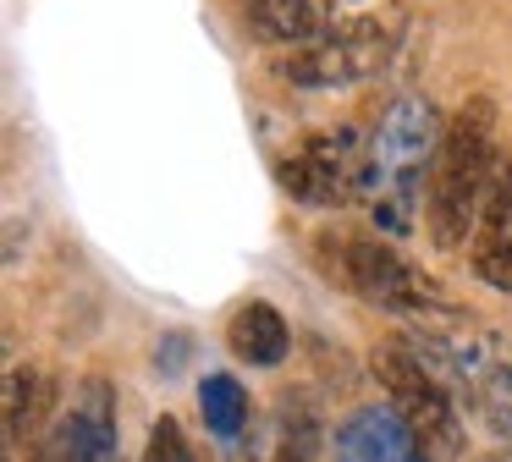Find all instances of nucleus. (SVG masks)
Segmentation results:
<instances>
[{
    "label": "nucleus",
    "mask_w": 512,
    "mask_h": 462,
    "mask_svg": "<svg viewBox=\"0 0 512 462\" xmlns=\"http://www.w3.org/2000/svg\"><path fill=\"white\" fill-rule=\"evenodd\" d=\"M226 347L243 363H254V369H276L292 347V330H287L276 303H243L226 319Z\"/></svg>",
    "instance_id": "9"
},
{
    "label": "nucleus",
    "mask_w": 512,
    "mask_h": 462,
    "mask_svg": "<svg viewBox=\"0 0 512 462\" xmlns=\"http://www.w3.org/2000/svg\"><path fill=\"white\" fill-rule=\"evenodd\" d=\"M34 462H78V446H72V424H67V418H56L50 435H39Z\"/></svg>",
    "instance_id": "15"
},
{
    "label": "nucleus",
    "mask_w": 512,
    "mask_h": 462,
    "mask_svg": "<svg viewBox=\"0 0 512 462\" xmlns=\"http://www.w3.org/2000/svg\"><path fill=\"white\" fill-rule=\"evenodd\" d=\"M160 347H166V352H155V363H160V369H177V363H182V352H188V336H166V341H160Z\"/></svg>",
    "instance_id": "16"
},
{
    "label": "nucleus",
    "mask_w": 512,
    "mask_h": 462,
    "mask_svg": "<svg viewBox=\"0 0 512 462\" xmlns=\"http://www.w3.org/2000/svg\"><path fill=\"white\" fill-rule=\"evenodd\" d=\"M369 369H375L380 391H391V407L408 418V429L419 435L424 457L430 462H452L463 451V429L452 413V391H446V374L413 347L408 336H391L369 352Z\"/></svg>",
    "instance_id": "3"
},
{
    "label": "nucleus",
    "mask_w": 512,
    "mask_h": 462,
    "mask_svg": "<svg viewBox=\"0 0 512 462\" xmlns=\"http://www.w3.org/2000/svg\"><path fill=\"white\" fill-rule=\"evenodd\" d=\"M314 446H320V424L303 402L281 396L276 407V462H314Z\"/></svg>",
    "instance_id": "12"
},
{
    "label": "nucleus",
    "mask_w": 512,
    "mask_h": 462,
    "mask_svg": "<svg viewBox=\"0 0 512 462\" xmlns=\"http://www.w3.org/2000/svg\"><path fill=\"white\" fill-rule=\"evenodd\" d=\"M78 462H122V435H116V391L105 374H89L67 413Z\"/></svg>",
    "instance_id": "8"
},
{
    "label": "nucleus",
    "mask_w": 512,
    "mask_h": 462,
    "mask_svg": "<svg viewBox=\"0 0 512 462\" xmlns=\"http://www.w3.org/2000/svg\"><path fill=\"white\" fill-rule=\"evenodd\" d=\"M391 50H397V28H391L386 17H369V11L336 22V33L325 39V55H331V66H336V88L375 77L380 66L391 61Z\"/></svg>",
    "instance_id": "7"
},
{
    "label": "nucleus",
    "mask_w": 512,
    "mask_h": 462,
    "mask_svg": "<svg viewBox=\"0 0 512 462\" xmlns=\"http://www.w3.org/2000/svg\"><path fill=\"white\" fill-rule=\"evenodd\" d=\"M336 462H430L397 407H353L336 424Z\"/></svg>",
    "instance_id": "5"
},
{
    "label": "nucleus",
    "mask_w": 512,
    "mask_h": 462,
    "mask_svg": "<svg viewBox=\"0 0 512 462\" xmlns=\"http://www.w3.org/2000/svg\"><path fill=\"white\" fill-rule=\"evenodd\" d=\"M144 462H193V446H188V435H182V424L171 413L155 418L149 446H144Z\"/></svg>",
    "instance_id": "14"
},
{
    "label": "nucleus",
    "mask_w": 512,
    "mask_h": 462,
    "mask_svg": "<svg viewBox=\"0 0 512 462\" xmlns=\"http://www.w3.org/2000/svg\"><path fill=\"white\" fill-rule=\"evenodd\" d=\"M199 413H204V424H210L215 440H237L243 424H248V391L232 380V374H204Z\"/></svg>",
    "instance_id": "11"
},
{
    "label": "nucleus",
    "mask_w": 512,
    "mask_h": 462,
    "mask_svg": "<svg viewBox=\"0 0 512 462\" xmlns=\"http://www.w3.org/2000/svg\"><path fill=\"white\" fill-rule=\"evenodd\" d=\"M479 462H512V451L501 446V451H490V457H479Z\"/></svg>",
    "instance_id": "17"
},
{
    "label": "nucleus",
    "mask_w": 512,
    "mask_h": 462,
    "mask_svg": "<svg viewBox=\"0 0 512 462\" xmlns=\"http://www.w3.org/2000/svg\"><path fill=\"white\" fill-rule=\"evenodd\" d=\"M314 248L325 253V275L342 281L347 292H358L369 308H386V314H419V319H441L457 314L452 292H446L435 275H424L419 264H408L402 253H391L375 237H353L342 226H325L314 237Z\"/></svg>",
    "instance_id": "2"
},
{
    "label": "nucleus",
    "mask_w": 512,
    "mask_h": 462,
    "mask_svg": "<svg viewBox=\"0 0 512 462\" xmlns=\"http://www.w3.org/2000/svg\"><path fill=\"white\" fill-rule=\"evenodd\" d=\"M479 413H485L490 435H501L512 451V369H490L479 380Z\"/></svg>",
    "instance_id": "13"
},
{
    "label": "nucleus",
    "mask_w": 512,
    "mask_h": 462,
    "mask_svg": "<svg viewBox=\"0 0 512 462\" xmlns=\"http://www.w3.org/2000/svg\"><path fill=\"white\" fill-rule=\"evenodd\" d=\"M490 165H496V105L468 99L446 121V143L430 165V187H424V220H430V237L441 253L468 248V231L479 226V198H485Z\"/></svg>",
    "instance_id": "1"
},
{
    "label": "nucleus",
    "mask_w": 512,
    "mask_h": 462,
    "mask_svg": "<svg viewBox=\"0 0 512 462\" xmlns=\"http://www.w3.org/2000/svg\"><path fill=\"white\" fill-rule=\"evenodd\" d=\"M50 402H56V391H50V374L39 369V363H17L12 374H6V440H23L34 435L39 424H45Z\"/></svg>",
    "instance_id": "10"
},
{
    "label": "nucleus",
    "mask_w": 512,
    "mask_h": 462,
    "mask_svg": "<svg viewBox=\"0 0 512 462\" xmlns=\"http://www.w3.org/2000/svg\"><path fill=\"white\" fill-rule=\"evenodd\" d=\"M248 28L259 44L276 50H309L336 33V6L331 0H243Z\"/></svg>",
    "instance_id": "6"
},
{
    "label": "nucleus",
    "mask_w": 512,
    "mask_h": 462,
    "mask_svg": "<svg viewBox=\"0 0 512 462\" xmlns=\"http://www.w3.org/2000/svg\"><path fill=\"white\" fill-rule=\"evenodd\" d=\"M507 369H512V363H507Z\"/></svg>",
    "instance_id": "18"
},
{
    "label": "nucleus",
    "mask_w": 512,
    "mask_h": 462,
    "mask_svg": "<svg viewBox=\"0 0 512 462\" xmlns=\"http://www.w3.org/2000/svg\"><path fill=\"white\" fill-rule=\"evenodd\" d=\"M468 264L485 286L496 292H512V160L490 165L485 198H479V226H474V248H468Z\"/></svg>",
    "instance_id": "4"
}]
</instances>
